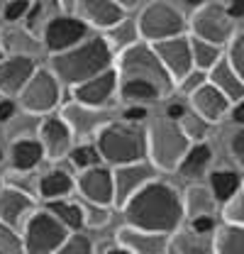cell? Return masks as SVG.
Here are the masks:
<instances>
[{
	"label": "cell",
	"instance_id": "1",
	"mask_svg": "<svg viewBox=\"0 0 244 254\" xmlns=\"http://www.w3.org/2000/svg\"><path fill=\"white\" fill-rule=\"evenodd\" d=\"M120 210L124 213L127 225L152 230V232H166V235L181 230L185 220L183 195H179L174 186L156 179L137 190Z\"/></svg>",
	"mask_w": 244,
	"mask_h": 254
},
{
	"label": "cell",
	"instance_id": "2",
	"mask_svg": "<svg viewBox=\"0 0 244 254\" xmlns=\"http://www.w3.org/2000/svg\"><path fill=\"white\" fill-rule=\"evenodd\" d=\"M113 66H115V49L108 44L105 37H86L81 44L52 54L49 59V68L59 76L61 83L71 88Z\"/></svg>",
	"mask_w": 244,
	"mask_h": 254
},
{
	"label": "cell",
	"instance_id": "3",
	"mask_svg": "<svg viewBox=\"0 0 244 254\" xmlns=\"http://www.w3.org/2000/svg\"><path fill=\"white\" fill-rule=\"evenodd\" d=\"M95 144L100 149V157L110 166H120L129 161L149 159V144H147V127L142 123L129 120H113L95 134Z\"/></svg>",
	"mask_w": 244,
	"mask_h": 254
},
{
	"label": "cell",
	"instance_id": "4",
	"mask_svg": "<svg viewBox=\"0 0 244 254\" xmlns=\"http://www.w3.org/2000/svg\"><path fill=\"white\" fill-rule=\"evenodd\" d=\"M115 68H118V76L120 78L147 81L161 95H169L174 91V86H176L174 78H171V73L166 71V66L159 59L154 44L147 42V39H139L132 47L122 49L120 54H118V59H115Z\"/></svg>",
	"mask_w": 244,
	"mask_h": 254
},
{
	"label": "cell",
	"instance_id": "5",
	"mask_svg": "<svg viewBox=\"0 0 244 254\" xmlns=\"http://www.w3.org/2000/svg\"><path fill=\"white\" fill-rule=\"evenodd\" d=\"M147 144H149V161L159 171H179L193 142L183 132L179 120L164 115L161 120H154L147 127Z\"/></svg>",
	"mask_w": 244,
	"mask_h": 254
},
{
	"label": "cell",
	"instance_id": "6",
	"mask_svg": "<svg viewBox=\"0 0 244 254\" xmlns=\"http://www.w3.org/2000/svg\"><path fill=\"white\" fill-rule=\"evenodd\" d=\"M66 237H68V225H63L49 208L34 210L22 227V242L27 254L59 252Z\"/></svg>",
	"mask_w": 244,
	"mask_h": 254
},
{
	"label": "cell",
	"instance_id": "7",
	"mask_svg": "<svg viewBox=\"0 0 244 254\" xmlns=\"http://www.w3.org/2000/svg\"><path fill=\"white\" fill-rule=\"evenodd\" d=\"M188 30L193 37H200L205 42H213L217 47H227L235 37L237 20L227 10V5L220 2H203L193 7V15L188 20Z\"/></svg>",
	"mask_w": 244,
	"mask_h": 254
},
{
	"label": "cell",
	"instance_id": "8",
	"mask_svg": "<svg viewBox=\"0 0 244 254\" xmlns=\"http://www.w3.org/2000/svg\"><path fill=\"white\" fill-rule=\"evenodd\" d=\"M20 108L30 115H49L61 103V81L52 68H37L17 95Z\"/></svg>",
	"mask_w": 244,
	"mask_h": 254
},
{
	"label": "cell",
	"instance_id": "9",
	"mask_svg": "<svg viewBox=\"0 0 244 254\" xmlns=\"http://www.w3.org/2000/svg\"><path fill=\"white\" fill-rule=\"evenodd\" d=\"M137 27H139L142 39L154 44L159 39H169V37L183 34L188 30V22L174 5H169L164 0H154L142 10V15L137 20Z\"/></svg>",
	"mask_w": 244,
	"mask_h": 254
},
{
	"label": "cell",
	"instance_id": "10",
	"mask_svg": "<svg viewBox=\"0 0 244 254\" xmlns=\"http://www.w3.org/2000/svg\"><path fill=\"white\" fill-rule=\"evenodd\" d=\"M88 22L81 20L78 15H68V12H61L57 15L42 32V42H44V49L49 54H59L66 52L76 44H81L86 37H88Z\"/></svg>",
	"mask_w": 244,
	"mask_h": 254
},
{
	"label": "cell",
	"instance_id": "11",
	"mask_svg": "<svg viewBox=\"0 0 244 254\" xmlns=\"http://www.w3.org/2000/svg\"><path fill=\"white\" fill-rule=\"evenodd\" d=\"M61 118L68 123V127L73 129V134L78 139H95V134L115 120V113L105 110V108H95V105H86L78 100L63 103L61 105Z\"/></svg>",
	"mask_w": 244,
	"mask_h": 254
},
{
	"label": "cell",
	"instance_id": "12",
	"mask_svg": "<svg viewBox=\"0 0 244 254\" xmlns=\"http://www.w3.org/2000/svg\"><path fill=\"white\" fill-rule=\"evenodd\" d=\"M154 49H156L161 64L166 66V71L171 73L174 83H181L183 78L195 68V64H193V44H190V37H185V34L159 39V42H154Z\"/></svg>",
	"mask_w": 244,
	"mask_h": 254
},
{
	"label": "cell",
	"instance_id": "13",
	"mask_svg": "<svg viewBox=\"0 0 244 254\" xmlns=\"http://www.w3.org/2000/svg\"><path fill=\"white\" fill-rule=\"evenodd\" d=\"M156 166L152 161L147 164L142 161H129V164H120L113 166V176H115V205L122 208L139 189H144L149 181L156 179Z\"/></svg>",
	"mask_w": 244,
	"mask_h": 254
},
{
	"label": "cell",
	"instance_id": "14",
	"mask_svg": "<svg viewBox=\"0 0 244 254\" xmlns=\"http://www.w3.org/2000/svg\"><path fill=\"white\" fill-rule=\"evenodd\" d=\"M73 129L61 115H47L39 125V134L37 139L42 142L44 149V159L49 161H61L68 157V152L73 149Z\"/></svg>",
	"mask_w": 244,
	"mask_h": 254
},
{
	"label": "cell",
	"instance_id": "15",
	"mask_svg": "<svg viewBox=\"0 0 244 254\" xmlns=\"http://www.w3.org/2000/svg\"><path fill=\"white\" fill-rule=\"evenodd\" d=\"M76 189L81 190L83 200L86 203H95V205H115V176H113V169L108 166H91V169H83L78 181H76Z\"/></svg>",
	"mask_w": 244,
	"mask_h": 254
},
{
	"label": "cell",
	"instance_id": "16",
	"mask_svg": "<svg viewBox=\"0 0 244 254\" xmlns=\"http://www.w3.org/2000/svg\"><path fill=\"white\" fill-rule=\"evenodd\" d=\"M188 105H190L193 113H198L200 118H205L213 125L222 123L232 113V100L222 93L220 88H215L210 81L200 83L195 91L188 93Z\"/></svg>",
	"mask_w": 244,
	"mask_h": 254
},
{
	"label": "cell",
	"instance_id": "17",
	"mask_svg": "<svg viewBox=\"0 0 244 254\" xmlns=\"http://www.w3.org/2000/svg\"><path fill=\"white\" fill-rule=\"evenodd\" d=\"M118 245L129 254H164L171 250V235L124 225L118 230Z\"/></svg>",
	"mask_w": 244,
	"mask_h": 254
},
{
	"label": "cell",
	"instance_id": "18",
	"mask_svg": "<svg viewBox=\"0 0 244 254\" xmlns=\"http://www.w3.org/2000/svg\"><path fill=\"white\" fill-rule=\"evenodd\" d=\"M34 210H37V203L30 195V190L12 186V184L0 186V220L2 222L22 230Z\"/></svg>",
	"mask_w": 244,
	"mask_h": 254
},
{
	"label": "cell",
	"instance_id": "19",
	"mask_svg": "<svg viewBox=\"0 0 244 254\" xmlns=\"http://www.w3.org/2000/svg\"><path fill=\"white\" fill-rule=\"evenodd\" d=\"M37 71L34 57L27 54H7L0 62V95H20V91L27 86L32 73Z\"/></svg>",
	"mask_w": 244,
	"mask_h": 254
},
{
	"label": "cell",
	"instance_id": "20",
	"mask_svg": "<svg viewBox=\"0 0 244 254\" xmlns=\"http://www.w3.org/2000/svg\"><path fill=\"white\" fill-rule=\"evenodd\" d=\"M118 86H120V76H118V68L113 66V68L93 76L88 81L78 83L73 88V100L86 103V105H95V108H105L108 100L115 95Z\"/></svg>",
	"mask_w": 244,
	"mask_h": 254
},
{
	"label": "cell",
	"instance_id": "21",
	"mask_svg": "<svg viewBox=\"0 0 244 254\" xmlns=\"http://www.w3.org/2000/svg\"><path fill=\"white\" fill-rule=\"evenodd\" d=\"M124 7L118 0H76V15L95 30H110L124 20Z\"/></svg>",
	"mask_w": 244,
	"mask_h": 254
},
{
	"label": "cell",
	"instance_id": "22",
	"mask_svg": "<svg viewBox=\"0 0 244 254\" xmlns=\"http://www.w3.org/2000/svg\"><path fill=\"white\" fill-rule=\"evenodd\" d=\"M208 81L213 83L215 88H220L222 93L227 95V98L232 100V105L244 98V78L235 71V66L230 64L227 57H222V59L208 71Z\"/></svg>",
	"mask_w": 244,
	"mask_h": 254
},
{
	"label": "cell",
	"instance_id": "23",
	"mask_svg": "<svg viewBox=\"0 0 244 254\" xmlns=\"http://www.w3.org/2000/svg\"><path fill=\"white\" fill-rule=\"evenodd\" d=\"M0 47L7 52V54H27V57H34L42 47H44V42L30 32L27 27H5V30L0 32Z\"/></svg>",
	"mask_w": 244,
	"mask_h": 254
},
{
	"label": "cell",
	"instance_id": "24",
	"mask_svg": "<svg viewBox=\"0 0 244 254\" xmlns=\"http://www.w3.org/2000/svg\"><path fill=\"white\" fill-rule=\"evenodd\" d=\"M220 200L215 198V193L210 190V186H200L193 184L188 186L183 193V208H185V218H198V215H215Z\"/></svg>",
	"mask_w": 244,
	"mask_h": 254
},
{
	"label": "cell",
	"instance_id": "25",
	"mask_svg": "<svg viewBox=\"0 0 244 254\" xmlns=\"http://www.w3.org/2000/svg\"><path fill=\"white\" fill-rule=\"evenodd\" d=\"M213 252L217 254H244V227L225 222L213 232Z\"/></svg>",
	"mask_w": 244,
	"mask_h": 254
},
{
	"label": "cell",
	"instance_id": "26",
	"mask_svg": "<svg viewBox=\"0 0 244 254\" xmlns=\"http://www.w3.org/2000/svg\"><path fill=\"white\" fill-rule=\"evenodd\" d=\"M208 186L215 193V198L220 200V205L225 200H230L235 193H240L244 186V179L235 169H213L208 174Z\"/></svg>",
	"mask_w": 244,
	"mask_h": 254
},
{
	"label": "cell",
	"instance_id": "27",
	"mask_svg": "<svg viewBox=\"0 0 244 254\" xmlns=\"http://www.w3.org/2000/svg\"><path fill=\"white\" fill-rule=\"evenodd\" d=\"M44 159V149L39 139H17L10 147V161L15 171H32Z\"/></svg>",
	"mask_w": 244,
	"mask_h": 254
},
{
	"label": "cell",
	"instance_id": "28",
	"mask_svg": "<svg viewBox=\"0 0 244 254\" xmlns=\"http://www.w3.org/2000/svg\"><path fill=\"white\" fill-rule=\"evenodd\" d=\"M61 0H32L30 5V12L25 15V27L30 32H34L37 37L44 32V27L61 15Z\"/></svg>",
	"mask_w": 244,
	"mask_h": 254
},
{
	"label": "cell",
	"instance_id": "29",
	"mask_svg": "<svg viewBox=\"0 0 244 254\" xmlns=\"http://www.w3.org/2000/svg\"><path fill=\"white\" fill-rule=\"evenodd\" d=\"M76 189V181L68 171L63 169H52L39 179V195L44 200H54V198H63Z\"/></svg>",
	"mask_w": 244,
	"mask_h": 254
},
{
	"label": "cell",
	"instance_id": "30",
	"mask_svg": "<svg viewBox=\"0 0 244 254\" xmlns=\"http://www.w3.org/2000/svg\"><path fill=\"white\" fill-rule=\"evenodd\" d=\"M210 159H213V149H210L208 142H193L190 149L183 157L179 171H181L185 179H195V176H200L205 171V166L210 164Z\"/></svg>",
	"mask_w": 244,
	"mask_h": 254
},
{
	"label": "cell",
	"instance_id": "31",
	"mask_svg": "<svg viewBox=\"0 0 244 254\" xmlns=\"http://www.w3.org/2000/svg\"><path fill=\"white\" fill-rule=\"evenodd\" d=\"M171 250L183 254H195V252H208L213 250V235H200L195 230H176L171 235Z\"/></svg>",
	"mask_w": 244,
	"mask_h": 254
},
{
	"label": "cell",
	"instance_id": "32",
	"mask_svg": "<svg viewBox=\"0 0 244 254\" xmlns=\"http://www.w3.org/2000/svg\"><path fill=\"white\" fill-rule=\"evenodd\" d=\"M47 208L63 225H68V230H83L86 227V208L81 203H73V200H66V198H54V200H47Z\"/></svg>",
	"mask_w": 244,
	"mask_h": 254
},
{
	"label": "cell",
	"instance_id": "33",
	"mask_svg": "<svg viewBox=\"0 0 244 254\" xmlns=\"http://www.w3.org/2000/svg\"><path fill=\"white\" fill-rule=\"evenodd\" d=\"M118 93H120V98L124 103H144V105L159 100V98H164L152 83L139 81V78H120Z\"/></svg>",
	"mask_w": 244,
	"mask_h": 254
},
{
	"label": "cell",
	"instance_id": "34",
	"mask_svg": "<svg viewBox=\"0 0 244 254\" xmlns=\"http://www.w3.org/2000/svg\"><path fill=\"white\" fill-rule=\"evenodd\" d=\"M103 37H105V39H108V44L115 49V54H120L122 49H127V47H132L134 42H139V39H142L137 22H129L127 17H124L122 22H118L115 27L105 30Z\"/></svg>",
	"mask_w": 244,
	"mask_h": 254
},
{
	"label": "cell",
	"instance_id": "35",
	"mask_svg": "<svg viewBox=\"0 0 244 254\" xmlns=\"http://www.w3.org/2000/svg\"><path fill=\"white\" fill-rule=\"evenodd\" d=\"M190 44H193V64L200 71H210L215 64L225 57L222 54V47H217L213 42H205L200 37H190Z\"/></svg>",
	"mask_w": 244,
	"mask_h": 254
},
{
	"label": "cell",
	"instance_id": "36",
	"mask_svg": "<svg viewBox=\"0 0 244 254\" xmlns=\"http://www.w3.org/2000/svg\"><path fill=\"white\" fill-rule=\"evenodd\" d=\"M179 123H181L183 132L190 137V142H205L208 134H210V129H213V123H208L205 118H200V115L193 113V110H188Z\"/></svg>",
	"mask_w": 244,
	"mask_h": 254
},
{
	"label": "cell",
	"instance_id": "37",
	"mask_svg": "<svg viewBox=\"0 0 244 254\" xmlns=\"http://www.w3.org/2000/svg\"><path fill=\"white\" fill-rule=\"evenodd\" d=\"M68 161L78 169V171H83V169H91V166H98L103 157H100V149H98V144H78V147H73L71 152H68Z\"/></svg>",
	"mask_w": 244,
	"mask_h": 254
},
{
	"label": "cell",
	"instance_id": "38",
	"mask_svg": "<svg viewBox=\"0 0 244 254\" xmlns=\"http://www.w3.org/2000/svg\"><path fill=\"white\" fill-rule=\"evenodd\" d=\"M20 252H25L22 235L17 232V227L0 220V254H20Z\"/></svg>",
	"mask_w": 244,
	"mask_h": 254
},
{
	"label": "cell",
	"instance_id": "39",
	"mask_svg": "<svg viewBox=\"0 0 244 254\" xmlns=\"http://www.w3.org/2000/svg\"><path fill=\"white\" fill-rule=\"evenodd\" d=\"M95 247H93L91 237L88 235H83L81 230H73V232H68V237L63 240V245H61V254H91Z\"/></svg>",
	"mask_w": 244,
	"mask_h": 254
},
{
	"label": "cell",
	"instance_id": "40",
	"mask_svg": "<svg viewBox=\"0 0 244 254\" xmlns=\"http://www.w3.org/2000/svg\"><path fill=\"white\" fill-rule=\"evenodd\" d=\"M222 220L244 227V190L235 193L230 200L222 203Z\"/></svg>",
	"mask_w": 244,
	"mask_h": 254
},
{
	"label": "cell",
	"instance_id": "41",
	"mask_svg": "<svg viewBox=\"0 0 244 254\" xmlns=\"http://www.w3.org/2000/svg\"><path fill=\"white\" fill-rule=\"evenodd\" d=\"M225 57L235 66V71L244 78V32L232 37V42L227 44V54H225Z\"/></svg>",
	"mask_w": 244,
	"mask_h": 254
},
{
	"label": "cell",
	"instance_id": "42",
	"mask_svg": "<svg viewBox=\"0 0 244 254\" xmlns=\"http://www.w3.org/2000/svg\"><path fill=\"white\" fill-rule=\"evenodd\" d=\"M32 0H7L2 5V17L7 22H17V20H25V15L30 12Z\"/></svg>",
	"mask_w": 244,
	"mask_h": 254
},
{
	"label": "cell",
	"instance_id": "43",
	"mask_svg": "<svg viewBox=\"0 0 244 254\" xmlns=\"http://www.w3.org/2000/svg\"><path fill=\"white\" fill-rule=\"evenodd\" d=\"M91 208L86 210V227H103L110 220V208L108 205H95V203H88Z\"/></svg>",
	"mask_w": 244,
	"mask_h": 254
},
{
	"label": "cell",
	"instance_id": "44",
	"mask_svg": "<svg viewBox=\"0 0 244 254\" xmlns=\"http://www.w3.org/2000/svg\"><path fill=\"white\" fill-rule=\"evenodd\" d=\"M230 154L235 157V161L244 169V125H240V129L232 134L230 139Z\"/></svg>",
	"mask_w": 244,
	"mask_h": 254
},
{
	"label": "cell",
	"instance_id": "45",
	"mask_svg": "<svg viewBox=\"0 0 244 254\" xmlns=\"http://www.w3.org/2000/svg\"><path fill=\"white\" fill-rule=\"evenodd\" d=\"M217 222H215V215H198V218H190V230L200 232V235H213Z\"/></svg>",
	"mask_w": 244,
	"mask_h": 254
},
{
	"label": "cell",
	"instance_id": "46",
	"mask_svg": "<svg viewBox=\"0 0 244 254\" xmlns=\"http://www.w3.org/2000/svg\"><path fill=\"white\" fill-rule=\"evenodd\" d=\"M147 105L144 103H129L124 110H122V118L124 120H129V123H142L144 118H147Z\"/></svg>",
	"mask_w": 244,
	"mask_h": 254
},
{
	"label": "cell",
	"instance_id": "47",
	"mask_svg": "<svg viewBox=\"0 0 244 254\" xmlns=\"http://www.w3.org/2000/svg\"><path fill=\"white\" fill-rule=\"evenodd\" d=\"M15 110H17V103H15V100H10L7 95L0 98V123L12 120V118H15Z\"/></svg>",
	"mask_w": 244,
	"mask_h": 254
},
{
	"label": "cell",
	"instance_id": "48",
	"mask_svg": "<svg viewBox=\"0 0 244 254\" xmlns=\"http://www.w3.org/2000/svg\"><path fill=\"white\" fill-rule=\"evenodd\" d=\"M185 113H188V108L183 103H169L166 105V118H171V120H181Z\"/></svg>",
	"mask_w": 244,
	"mask_h": 254
},
{
	"label": "cell",
	"instance_id": "49",
	"mask_svg": "<svg viewBox=\"0 0 244 254\" xmlns=\"http://www.w3.org/2000/svg\"><path fill=\"white\" fill-rule=\"evenodd\" d=\"M230 118H232L237 125H244V98H242V100H237V103L232 105V113H230Z\"/></svg>",
	"mask_w": 244,
	"mask_h": 254
},
{
	"label": "cell",
	"instance_id": "50",
	"mask_svg": "<svg viewBox=\"0 0 244 254\" xmlns=\"http://www.w3.org/2000/svg\"><path fill=\"white\" fill-rule=\"evenodd\" d=\"M227 10L232 12V17H235V20H240V17H244V0H230Z\"/></svg>",
	"mask_w": 244,
	"mask_h": 254
},
{
	"label": "cell",
	"instance_id": "51",
	"mask_svg": "<svg viewBox=\"0 0 244 254\" xmlns=\"http://www.w3.org/2000/svg\"><path fill=\"white\" fill-rule=\"evenodd\" d=\"M118 2H120V5L124 7V10H129V7H134V5H137L139 0H118Z\"/></svg>",
	"mask_w": 244,
	"mask_h": 254
},
{
	"label": "cell",
	"instance_id": "52",
	"mask_svg": "<svg viewBox=\"0 0 244 254\" xmlns=\"http://www.w3.org/2000/svg\"><path fill=\"white\" fill-rule=\"evenodd\" d=\"M185 5H190V7H198V5H203L205 0H183Z\"/></svg>",
	"mask_w": 244,
	"mask_h": 254
},
{
	"label": "cell",
	"instance_id": "53",
	"mask_svg": "<svg viewBox=\"0 0 244 254\" xmlns=\"http://www.w3.org/2000/svg\"><path fill=\"white\" fill-rule=\"evenodd\" d=\"M0 161H2V149H0Z\"/></svg>",
	"mask_w": 244,
	"mask_h": 254
},
{
	"label": "cell",
	"instance_id": "54",
	"mask_svg": "<svg viewBox=\"0 0 244 254\" xmlns=\"http://www.w3.org/2000/svg\"><path fill=\"white\" fill-rule=\"evenodd\" d=\"M242 190H244V186H242Z\"/></svg>",
	"mask_w": 244,
	"mask_h": 254
}]
</instances>
